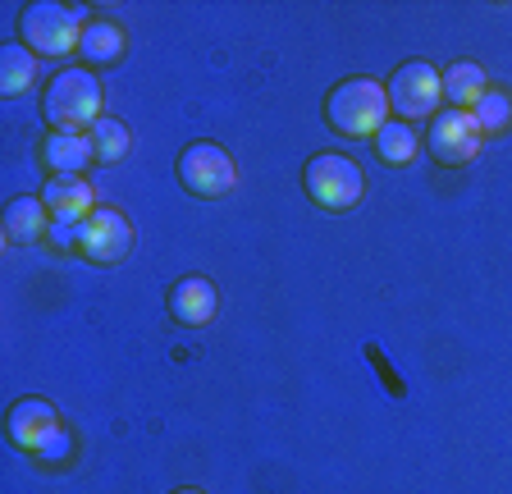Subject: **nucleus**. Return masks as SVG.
Listing matches in <instances>:
<instances>
[{"instance_id": "obj_1", "label": "nucleus", "mask_w": 512, "mask_h": 494, "mask_svg": "<svg viewBox=\"0 0 512 494\" xmlns=\"http://www.w3.org/2000/svg\"><path fill=\"white\" fill-rule=\"evenodd\" d=\"M101 78L87 65H69L46 83L42 92V115L51 124V133H87L101 119Z\"/></svg>"}, {"instance_id": "obj_2", "label": "nucleus", "mask_w": 512, "mask_h": 494, "mask_svg": "<svg viewBox=\"0 0 512 494\" xmlns=\"http://www.w3.org/2000/svg\"><path fill=\"white\" fill-rule=\"evenodd\" d=\"M325 124L352 142H375V133L389 124V92L375 78H343L325 97Z\"/></svg>"}, {"instance_id": "obj_3", "label": "nucleus", "mask_w": 512, "mask_h": 494, "mask_svg": "<svg viewBox=\"0 0 512 494\" xmlns=\"http://www.w3.org/2000/svg\"><path fill=\"white\" fill-rule=\"evenodd\" d=\"M92 23V14L83 5H60V0H37L19 14V42L42 60H64L78 55L83 28Z\"/></svg>"}, {"instance_id": "obj_4", "label": "nucleus", "mask_w": 512, "mask_h": 494, "mask_svg": "<svg viewBox=\"0 0 512 494\" xmlns=\"http://www.w3.org/2000/svg\"><path fill=\"white\" fill-rule=\"evenodd\" d=\"M302 183H307L311 202L330 215L352 211V206L362 202V188H366L362 165L352 161V156H343V151H320V156H311L307 170H302Z\"/></svg>"}, {"instance_id": "obj_5", "label": "nucleus", "mask_w": 512, "mask_h": 494, "mask_svg": "<svg viewBox=\"0 0 512 494\" xmlns=\"http://www.w3.org/2000/svg\"><path fill=\"white\" fill-rule=\"evenodd\" d=\"M174 170H179L183 188L192 197H202V202H220V197H229L238 188V165L220 142H192V147H183Z\"/></svg>"}, {"instance_id": "obj_6", "label": "nucleus", "mask_w": 512, "mask_h": 494, "mask_svg": "<svg viewBox=\"0 0 512 494\" xmlns=\"http://www.w3.org/2000/svg\"><path fill=\"white\" fill-rule=\"evenodd\" d=\"M389 92V115L403 119V124H421V119L439 115V101H444V83H439V69L426 60H412V65H398L394 78L384 83Z\"/></svg>"}, {"instance_id": "obj_7", "label": "nucleus", "mask_w": 512, "mask_h": 494, "mask_svg": "<svg viewBox=\"0 0 512 494\" xmlns=\"http://www.w3.org/2000/svg\"><path fill=\"white\" fill-rule=\"evenodd\" d=\"M78 252L96 266H119V261L133 252V225L128 215L115 211V206H96L78 225Z\"/></svg>"}, {"instance_id": "obj_8", "label": "nucleus", "mask_w": 512, "mask_h": 494, "mask_svg": "<svg viewBox=\"0 0 512 494\" xmlns=\"http://www.w3.org/2000/svg\"><path fill=\"white\" fill-rule=\"evenodd\" d=\"M480 138L485 133L476 129V119H471V110H439L435 119H430L426 129V151L435 156L439 165H448V170H458V165H471L480 151Z\"/></svg>"}, {"instance_id": "obj_9", "label": "nucleus", "mask_w": 512, "mask_h": 494, "mask_svg": "<svg viewBox=\"0 0 512 494\" xmlns=\"http://www.w3.org/2000/svg\"><path fill=\"white\" fill-rule=\"evenodd\" d=\"M60 430H64V421L46 398H19V403L5 412V435H10V444L23 453H42Z\"/></svg>"}, {"instance_id": "obj_10", "label": "nucleus", "mask_w": 512, "mask_h": 494, "mask_svg": "<svg viewBox=\"0 0 512 494\" xmlns=\"http://www.w3.org/2000/svg\"><path fill=\"white\" fill-rule=\"evenodd\" d=\"M42 202L51 211V225H83L96 211V188L87 174H51L42 183Z\"/></svg>"}, {"instance_id": "obj_11", "label": "nucleus", "mask_w": 512, "mask_h": 494, "mask_svg": "<svg viewBox=\"0 0 512 494\" xmlns=\"http://www.w3.org/2000/svg\"><path fill=\"white\" fill-rule=\"evenodd\" d=\"M215 312H220V293H215V284L206 280V275H188V280H179L170 289V316H174V325L202 330V325L215 321Z\"/></svg>"}, {"instance_id": "obj_12", "label": "nucleus", "mask_w": 512, "mask_h": 494, "mask_svg": "<svg viewBox=\"0 0 512 494\" xmlns=\"http://www.w3.org/2000/svg\"><path fill=\"white\" fill-rule=\"evenodd\" d=\"M42 165L51 174H87L96 165V147L87 133H46Z\"/></svg>"}, {"instance_id": "obj_13", "label": "nucleus", "mask_w": 512, "mask_h": 494, "mask_svg": "<svg viewBox=\"0 0 512 494\" xmlns=\"http://www.w3.org/2000/svg\"><path fill=\"white\" fill-rule=\"evenodd\" d=\"M128 51V37L115 19H92L83 28V42H78V60L87 69H101V65H119Z\"/></svg>"}, {"instance_id": "obj_14", "label": "nucleus", "mask_w": 512, "mask_h": 494, "mask_svg": "<svg viewBox=\"0 0 512 494\" xmlns=\"http://www.w3.org/2000/svg\"><path fill=\"white\" fill-rule=\"evenodd\" d=\"M439 83H444V101L453 110H471L490 92V78H485V69H480L476 60H453V65H444Z\"/></svg>"}, {"instance_id": "obj_15", "label": "nucleus", "mask_w": 512, "mask_h": 494, "mask_svg": "<svg viewBox=\"0 0 512 494\" xmlns=\"http://www.w3.org/2000/svg\"><path fill=\"white\" fill-rule=\"evenodd\" d=\"M51 234V211L42 197H14L5 206V238L10 243H42Z\"/></svg>"}, {"instance_id": "obj_16", "label": "nucleus", "mask_w": 512, "mask_h": 494, "mask_svg": "<svg viewBox=\"0 0 512 494\" xmlns=\"http://www.w3.org/2000/svg\"><path fill=\"white\" fill-rule=\"evenodd\" d=\"M416 151H421V138H416V129L403 124V119H389V124L375 133V156H380L384 165H394V170L412 165Z\"/></svg>"}, {"instance_id": "obj_17", "label": "nucleus", "mask_w": 512, "mask_h": 494, "mask_svg": "<svg viewBox=\"0 0 512 494\" xmlns=\"http://www.w3.org/2000/svg\"><path fill=\"white\" fill-rule=\"evenodd\" d=\"M87 138H92V147H96V165H119L133 151V133H128V124L124 119H115V115H101L87 129Z\"/></svg>"}, {"instance_id": "obj_18", "label": "nucleus", "mask_w": 512, "mask_h": 494, "mask_svg": "<svg viewBox=\"0 0 512 494\" xmlns=\"http://www.w3.org/2000/svg\"><path fill=\"white\" fill-rule=\"evenodd\" d=\"M32 78H37V55L23 42H10L0 51V92L5 97H23L32 87Z\"/></svg>"}, {"instance_id": "obj_19", "label": "nucleus", "mask_w": 512, "mask_h": 494, "mask_svg": "<svg viewBox=\"0 0 512 494\" xmlns=\"http://www.w3.org/2000/svg\"><path fill=\"white\" fill-rule=\"evenodd\" d=\"M471 119H476V129L490 138V133H508L512 129V92L508 87H490L485 97L471 106Z\"/></svg>"}, {"instance_id": "obj_20", "label": "nucleus", "mask_w": 512, "mask_h": 494, "mask_svg": "<svg viewBox=\"0 0 512 494\" xmlns=\"http://www.w3.org/2000/svg\"><path fill=\"white\" fill-rule=\"evenodd\" d=\"M69 453H74V435H69V426H64L60 435H55V440L46 444L42 453H37V458H42V462H64V458H69Z\"/></svg>"}, {"instance_id": "obj_21", "label": "nucleus", "mask_w": 512, "mask_h": 494, "mask_svg": "<svg viewBox=\"0 0 512 494\" xmlns=\"http://www.w3.org/2000/svg\"><path fill=\"white\" fill-rule=\"evenodd\" d=\"M46 238H51L60 252H74V247H78V225H51V234H46Z\"/></svg>"}, {"instance_id": "obj_22", "label": "nucleus", "mask_w": 512, "mask_h": 494, "mask_svg": "<svg viewBox=\"0 0 512 494\" xmlns=\"http://www.w3.org/2000/svg\"><path fill=\"white\" fill-rule=\"evenodd\" d=\"M174 494H202V490H197V485H183V490H174Z\"/></svg>"}]
</instances>
